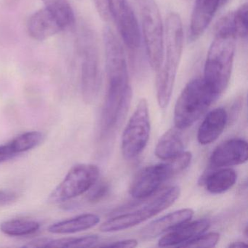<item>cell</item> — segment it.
<instances>
[{
	"label": "cell",
	"instance_id": "5",
	"mask_svg": "<svg viewBox=\"0 0 248 248\" xmlns=\"http://www.w3.org/2000/svg\"><path fill=\"white\" fill-rule=\"evenodd\" d=\"M191 154L183 152L164 163L146 167L140 170L132 183L130 194L138 200L152 196L161 186L188 168L191 163Z\"/></svg>",
	"mask_w": 248,
	"mask_h": 248
},
{
	"label": "cell",
	"instance_id": "23",
	"mask_svg": "<svg viewBox=\"0 0 248 248\" xmlns=\"http://www.w3.org/2000/svg\"><path fill=\"white\" fill-rule=\"evenodd\" d=\"M40 227V223L36 220L12 219L2 222L0 224V231L8 236H21L35 233Z\"/></svg>",
	"mask_w": 248,
	"mask_h": 248
},
{
	"label": "cell",
	"instance_id": "6",
	"mask_svg": "<svg viewBox=\"0 0 248 248\" xmlns=\"http://www.w3.org/2000/svg\"><path fill=\"white\" fill-rule=\"evenodd\" d=\"M149 63L157 72L163 61L165 33L160 11L155 0H136Z\"/></svg>",
	"mask_w": 248,
	"mask_h": 248
},
{
	"label": "cell",
	"instance_id": "28",
	"mask_svg": "<svg viewBox=\"0 0 248 248\" xmlns=\"http://www.w3.org/2000/svg\"><path fill=\"white\" fill-rule=\"evenodd\" d=\"M95 8L100 16L104 21L110 20L108 9V0H93Z\"/></svg>",
	"mask_w": 248,
	"mask_h": 248
},
{
	"label": "cell",
	"instance_id": "27",
	"mask_svg": "<svg viewBox=\"0 0 248 248\" xmlns=\"http://www.w3.org/2000/svg\"><path fill=\"white\" fill-rule=\"evenodd\" d=\"M109 191V184L106 181L95 183L91 189L90 192L87 196V200L89 202L97 203L99 202L101 200H104V197H107Z\"/></svg>",
	"mask_w": 248,
	"mask_h": 248
},
{
	"label": "cell",
	"instance_id": "8",
	"mask_svg": "<svg viewBox=\"0 0 248 248\" xmlns=\"http://www.w3.org/2000/svg\"><path fill=\"white\" fill-rule=\"evenodd\" d=\"M180 193L179 187H169L143 204L140 208L104 222L100 226V230L103 232H119L140 224L172 205L179 197Z\"/></svg>",
	"mask_w": 248,
	"mask_h": 248
},
{
	"label": "cell",
	"instance_id": "30",
	"mask_svg": "<svg viewBox=\"0 0 248 248\" xmlns=\"http://www.w3.org/2000/svg\"><path fill=\"white\" fill-rule=\"evenodd\" d=\"M17 200V194L13 191H0V207L8 205Z\"/></svg>",
	"mask_w": 248,
	"mask_h": 248
},
{
	"label": "cell",
	"instance_id": "25",
	"mask_svg": "<svg viewBox=\"0 0 248 248\" xmlns=\"http://www.w3.org/2000/svg\"><path fill=\"white\" fill-rule=\"evenodd\" d=\"M248 4L241 5L232 13L233 28L236 38H247L248 37Z\"/></svg>",
	"mask_w": 248,
	"mask_h": 248
},
{
	"label": "cell",
	"instance_id": "15",
	"mask_svg": "<svg viewBox=\"0 0 248 248\" xmlns=\"http://www.w3.org/2000/svg\"><path fill=\"white\" fill-rule=\"evenodd\" d=\"M193 216L194 211L191 209L185 208L176 210L151 222L142 229L140 235L145 239L157 237L181 226V224L189 221L192 218Z\"/></svg>",
	"mask_w": 248,
	"mask_h": 248
},
{
	"label": "cell",
	"instance_id": "9",
	"mask_svg": "<svg viewBox=\"0 0 248 248\" xmlns=\"http://www.w3.org/2000/svg\"><path fill=\"white\" fill-rule=\"evenodd\" d=\"M151 124L147 101L142 98L130 117L122 136V153L125 159L139 156L147 145Z\"/></svg>",
	"mask_w": 248,
	"mask_h": 248
},
{
	"label": "cell",
	"instance_id": "2",
	"mask_svg": "<svg viewBox=\"0 0 248 248\" xmlns=\"http://www.w3.org/2000/svg\"><path fill=\"white\" fill-rule=\"evenodd\" d=\"M184 30L181 17L170 13L166 20L163 61L157 71L156 98L161 108L168 107L172 96L177 72L184 50Z\"/></svg>",
	"mask_w": 248,
	"mask_h": 248
},
{
	"label": "cell",
	"instance_id": "11",
	"mask_svg": "<svg viewBox=\"0 0 248 248\" xmlns=\"http://www.w3.org/2000/svg\"><path fill=\"white\" fill-rule=\"evenodd\" d=\"M110 19H113L127 48L136 51L140 47L141 34L139 22L127 0H108Z\"/></svg>",
	"mask_w": 248,
	"mask_h": 248
},
{
	"label": "cell",
	"instance_id": "31",
	"mask_svg": "<svg viewBox=\"0 0 248 248\" xmlns=\"http://www.w3.org/2000/svg\"><path fill=\"white\" fill-rule=\"evenodd\" d=\"M50 238H40L34 239L28 242L27 245H24V248H46Z\"/></svg>",
	"mask_w": 248,
	"mask_h": 248
},
{
	"label": "cell",
	"instance_id": "26",
	"mask_svg": "<svg viewBox=\"0 0 248 248\" xmlns=\"http://www.w3.org/2000/svg\"><path fill=\"white\" fill-rule=\"evenodd\" d=\"M220 239V235L216 232L202 233L188 242H184L178 248H202L216 247Z\"/></svg>",
	"mask_w": 248,
	"mask_h": 248
},
{
	"label": "cell",
	"instance_id": "24",
	"mask_svg": "<svg viewBox=\"0 0 248 248\" xmlns=\"http://www.w3.org/2000/svg\"><path fill=\"white\" fill-rule=\"evenodd\" d=\"M99 240L97 235L81 236V237H66L61 239H50L46 248H90L95 246Z\"/></svg>",
	"mask_w": 248,
	"mask_h": 248
},
{
	"label": "cell",
	"instance_id": "10",
	"mask_svg": "<svg viewBox=\"0 0 248 248\" xmlns=\"http://www.w3.org/2000/svg\"><path fill=\"white\" fill-rule=\"evenodd\" d=\"M99 168L92 164H78L69 170L63 181L49 196L50 202H66L86 191L97 183Z\"/></svg>",
	"mask_w": 248,
	"mask_h": 248
},
{
	"label": "cell",
	"instance_id": "4",
	"mask_svg": "<svg viewBox=\"0 0 248 248\" xmlns=\"http://www.w3.org/2000/svg\"><path fill=\"white\" fill-rule=\"evenodd\" d=\"M216 99L203 78H195L190 81L175 104V127L183 130L192 126Z\"/></svg>",
	"mask_w": 248,
	"mask_h": 248
},
{
	"label": "cell",
	"instance_id": "19",
	"mask_svg": "<svg viewBox=\"0 0 248 248\" xmlns=\"http://www.w3.org/2000/svg\"><path fill=\"white\" fill-rule=\"evenodd\" d=\"M100 222L97 215L87 213L50 225L48 232L55 234H69L88 230Z\"/></svg>",
	"mask_w": 248,
	"mask_h": 248
},
{
	"label": "cell",
	"instance_id": "17",
	"mask_svg": "<svg viewBox=\"0 0 248 248\" xmlns=\"http://www.w3.org/2000/svg\"><path fill=\"white\" fill-rule=\"evenodd\" d=\"M228 114L223 108H217L206 115L197 133V140L202 145L214 142L221 135L227 123Z\"/></svg>",
	"mask_w": 248,
	"mask_h": 248
},
{
	"label": "cell",
	"instance_id": "22",
	"mask_svg": "<svg viewBox=\"0 0 248 248\" xmlns=\"http://www.w3.org/2000/svg\"><path fill=\"white\" fill-rule=\"evenodd\" d=\"M45 8L50 11L63 28L74 25L75 15L72 5L68 0H42Z\"/></svg>",
	"mask_w": 248,
	"mask_h": 248
},
{
	"label": "cell",
	"instance_id": "21",
	"mask_svg": "<svg viewBox=\"0 0 248 248\" xmlns=\"http://www.w3.org/2000/svg\"><path fill=\"white\" fill-rule=\"evenodd\" d=\"M236 172L231 168H223L209 174L204 180V185L209 192L221 194L232 188L236 183Z\"/></svg>",
	"mask_w": 248,
	"mask_h": 248
},
{
	"label": "cell",
	"instance_id": "14",
	"mask_svg": "<svg viewBox=\"0 0 248 248\" xmlns=\"http://www.w3.org/2000/svg\"><path fill=\"white\" fill-rule=\"evenodd\" d=\"M222 2L223 0H195L190 22V41H197L204 34Z\"/></svg>",
	"mask_w": 248,
	"mask_h": 248
},
{
	"label": "cell",
	"instance_id": "7",
	"mask_svg": "<svg viewBox=\"0 0 248 248\" xmlns=\"http://www.w3.org/2000/svg\"><path fill=\"white\" fill-rule=\"evenodd\" d=\"M81 90L83 101L93 104L99 93L101 84V60L95 35L84 29L81 37Z\"/></svg>",
	"mask_w": 248,
	"mask_h": 248
},
{
	"label": "cell",
	"instance_id": "32",
	"mask_svg": "<svg viewBox=\"0 0 248 248\" xmlns=\"http://www.w3.org/2000/svg\"><path fill=\"white\" fill-rule=\"evenodd\" d=\"M243 247H247V244L243 242H232V244L229 245V248H243Z\"/></svg>",
	"mask_w": 248,
	"mask_h": 248
},
{
	"label": "cell",
	"instance_id": "29",
	"mask_svg": "<svg viewBox=\"0 0 248 248\" xmlns=\"http://www.w3.org/2000/svg\"><path fill=\"white\" fill-rule=\"evenodd\" d=\"M138 242L136 239H124V240L116 241L108 245H101L106 248H136Z\"/></svg>",
	"mask_w": 248,
	"mask_h": 248
},
{
	"label": "cell",
	"instance_id": "18",
	"mask_svg": "<svg viewBox=\"0 0 248 248\" xmlns=\"http://www.w3.org/2000/svg\"><path fill=\"white\" fill-rule=\"evenodd\" d=\"M44 135L40 131L23 133L8 143L0 146V162H6L18 155L31 150L43 142Z\"/></svg>",
	"mask_w": 248,
	"mask_h": 248
},
{
	"label": "cell",
	"instance_id": "13",
	"mask_svg": "<svg viewBox=\"0 0 248 248\" xmlns=\"http://www.w3.org/2000/svg\"><path fill=\"white\" fill-rule=\"evenodd\" d=\"M27 29L29 35L37 41H45L65 30L46 8L38 10L29 18Z\"/></svg>",
	"mask_w": 248,
	"mask_h": 248
},
{
	"label": "cell",
	"instance_id": "12",
	"mask_svg": "<svg viewBox=\"0 0 248 248\" xmlns=\"http://www.w3.org/2000/svg\"><path fill=\"white\" fill-rule=\"evenodd\" d=\"M246 140L232 139L220 143L210 156V163L215 168H226L245 163L248 160Z\"/></svg>",
	"mask_w": 248,
	"mask_h": 248
},
{
	"label": "cell",
	"instance_id": "20",
	"mask_svg": "<svg viewBox=\"0 0 248 248\" xmlns=\"http://www.w3.org/2000/svg\"><path fill=\"white\" fill-rule=\"evenodd\" d=\"M184 143L181 130L176 127L165 132L159 139L155 155L162 160H168L184 152Z\"/></svg>",
	"mask_w": 248,
	"mask_h": 248
},
{
	"label": "cell",
	"instance_id": "3",
	"mask_svg": "<svg viewBox=\"0 0 248 248\" xmlns=\"http://www.w3.org/2000/svg\"><path fill=\"white\" fill-rule=\"evenodd\" d=\"M236 39L232 34L216 31L209 48L203 79L216 98L223 93L230 82Z\"/></svg>",
	"mask_w": 248,
	"mask_h": 248
},
{
	"label": "cell",
	"instance_id": "16",
	"mask_svg": "<svg viewBox=\"0 0 248 248\" xmlns=\"http://www.w3.org/2000/svg\"><path fill=\"white\" fill-rule=\"evenodd\" d=\"M208 219H199L194 221L184 223L170 231L159 241L160 247H178L184 242L204 233L210 228Z\"/></svg>",
	"mask_w": 248,
	"mask_h": 248
},
{
	"label": "cell",
	"instance_id": "1",
	"mask_svg": "<svg viewBox=\"0 0 248 248\" xmlns=\"http://www.w3.org/2000/svg\"><path fill=\"white\" fill-rule=\"evenodd\" d=\"M105 51L107 90L103 107V133L114 128L123 120L132 99L128 69L124 48L111 30L103 34Z\"/></svg>",
	"mask_w": 248,
	"mask_h": 248
}]
</instances>
